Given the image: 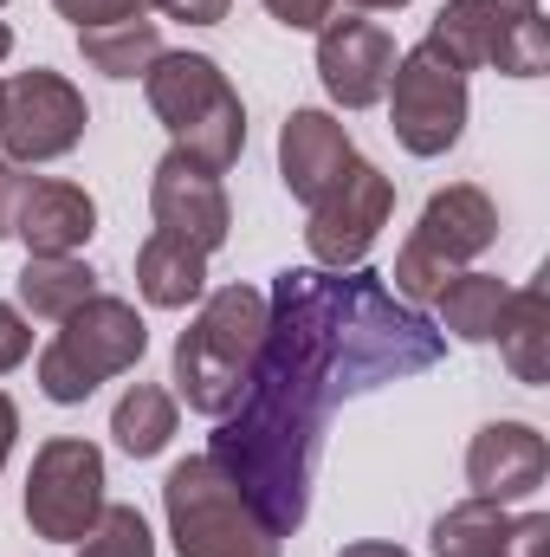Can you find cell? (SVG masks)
<instances>
[{
  "label": "cell",
  "mask_w": 550,
  "mask_h": 557,
  "mask_svg": "<svg viewBox=\"0 0 550 557\" xmlns=\"http://www.w3.org/2000/svg\"><path fill=\"white\" fill-rule=\"evenodd\" d=\"M492 344H499L505 370H512L525 389H545L550 383V292H545V278H532L525 292L505 298Z\"/></svg>",
  "instance_id": "d6986e66"
},
{
  "label": "cell",
  "mask_w": 550,
  "mask_h": 557,
  "mask_svg": "<svg viewBox=\"0 0 550 557\" xmlns=\"http://www.w3.org/2000/svg\"><path fill=\"white\" fill-rule=\"evenodd\" d=\"M98 234V201L78 188V182H33L26 201H20V221H13V240L26 253H78L85 240Z\"/></svg>",
  "instance_id": "e0dca14e"
},
{
  "label": "cell",
  "mask_w": 550,
  "mask_h": 557,
  "mask_svg": "<svg viewBox=\"0 0 550 557\" xmlns=\"http://www.w3.org/2000/svg\"><path fill=\"white\" fill-rule=\"evenodd\" d=\"M26 357H33V324H26V311H20V305H7V298H0V376H7V370H20Z\"/></svg>",
  "instance_id": "484cf974"
},
{
  "label": "cell",
  "mask_w": 550,
  "mask_h": 557,
  "mask_svg": "<svg viewBox=\"0 0 550 557\" xmlns=\"http://www.w3.org/2000/svg\"><path fill=\"white\" fill-rule=\"evenodd\" d=\"M512 285L499 273H453L434 292V318H440V337H460V344H492L499 331V311H505Z\"/></svg>",
  "instance_id": "44dd1931"
},
{
  "label": "cell",
  "mask_w": 550,
  "mask_h": 557,
  "mask_svg": "<svg viewBox=\"0 0 550 557\" xmlns=\"http://www.w3.org/2000/svg\"><path fill=\"white\" fill-rule=\"evenodd\" d=\"M137 292H142V305H155V311H188V305H201V292H208V253H201L195 240L155 227L137 247Z\"/></svg>",
  "instance_id": "ac0fdd59"
},
{
  "label": "cell",
  "mask_w": 550,
  "mask_h": 557,
  "mask_svg": "<svg viewBox=\"0 0 550 557\" xmlns=\"http://www.w3.org/2000/svg\"><path fill=\"white\" fill-rule=\"evenodd\" d=\"M13 434H20V409H13V396L0 389V473H7V454H13Z\"/></svg>",
  "instance_id": "f546056e"
},
{
  "label": "cell",
  "mask_w": 550,
  "mask_h": 557,
  "mask_svg": "<svg viewBox=\"0 0 550 557\" xmlns=\"http://www.w3.org/2000/svg\"><path fill=\"white\" fill-rule=\"evenodd\" d=\"M266 344V292L260 285H221L201 292V311L175 337V396L195 416L221 421L253 383Z\"/></svg>",
  "instance_id": "7a4b0ae2"
},
{
  "label": "cell",
  "mask_w": 550,
  "mask_h": 557,
  "mask_svg": "<svg viewBox=\"0 0 550 557\" xmlns=\"http://www.w3.org/2000/svg\"><path fill=\"white\" fill-rule=\"evenodd\" d=\"M427 39L460 72H505V78L550 72V26L538 0H447Z\"/></svg>",
  "instance_id": "52a82bcc"
},
{
  "label": "cell",
  "mask_w": 550,
  "mask_h": 557,
  "mask_svg": "<svg viewBox=\"0 0 550 557\" xmlns=\"http://www.w3.org/2000/svg\"><path fill=\"white\" fill-rule=\"evenodd\" d=\"M13 292H20V311H26V318L65 324L85 298H98V273H91L78 253H26Z\"/></svg>",
  "instance_id": "ffe728a7"
},
{
  "label": "cell",
  "mask_w": 550,
  "mask_h": 557,
  "mask_svg": "<svg viewBox=\"0 0 550 557\" xmlns=\"http://www.w3.org/2000/svg\"><path fill=\"white\" fill-rule=\"evenodd\" d=\"M7 52H13V26L0 20V59H7Z\"/></svg>",
  "instance_id": "d6a6232c"
},
{
  "label": "cell",
  "mask_w": 550,
  "mask_h": 557,
  "mask_svg": "<svg viewBox=\"0 0 550 557\" xmlns=\"http://www.w3.org/2000/svg\"><path fill=\"white\" fill-rule=\"evenodd\" d=\"M550 480V441L532 421H486L466 447V486L473 499H499L518 506L532 493H545Z\"/></svg>",
  "instance_id": "5bb4252c"
},
{
  "label": "cell",
  "mask_w": 550,
  "mask_h": 557,
  "mask_svg": "<svg viewBox=\"0 0 550 557\" xmlns=\"http://www.w3.org/2000/svg\"><path fill=\"white\" fill-rule=\"evenodd\" d=\"M149 111L162 117L168 149L188 156L208 175H227L247 149V104L234 91V78L208 59V52H162L142 72Z\"/></svg>",
  "instance_id": "3957f363"
},
{
  "label": "cell",
  "mask_w": 550,
  "mask_h": 557,
  "mask_svg": "<svg viewBox=\"0 0 550 557\" xmlns=\"http://www.w3.org/2000/svg\"><path fill=\"white\" fill-rule=\"evenodd\" d=\"M492 240H499V208H492V195L479 182L434 188L427 208H421V221H414V234L396 253V273H389L396 278V298L414 305V311L434 305V292L453 273H466Z\"/></svg>",
  "instance_id": "8992f818"
},
{
  "label": "cell",
  "mask_w": 550,
  "mask_h": 557,
  "mask_svg": "<svg viewBox=\"0 0 550 557\" xmlns=\"http://www.w3.org/2000/svg\"><path fill=\"white\" fill-rule=\"evenodd\" d=\"M85 124H91V111H85V91L65 78V72H46V65H33V72H13L7 85H0V149H7V162H59V156H72L78 143H85Z\"/></svg>",
  "instance_id": "8fae6325"
},
{
  "label": "cell",
  "mask_w": 550,
  "mask_h": 557,
  "mask_svg": "<svg viewBox=\"0 0 550 557\" xmlns=\"http://www.w3.org/2000/svg\"><path fill=\"white\" fill-rule=\"evenodd\" d=\"M0 7H7V0H0Z\"/></svg>",
  "instance_id": "836d02e7"
},
{
  "label": "cell",
  "mask_w": 550,
  "mask_h": 557,
  "mask_svg": "<svg viewBox=\"0 0 550 557\" xmlns=\"http://www.w3.org/2000/svg\"><path fill=\"white\" fill-rule=\"evenodd\" d=\"M440 357V324L402 305L370 267H285L266 292L253 383L221 416L208 460L240 486L273 539H291L311 512V473L330 416L383 383L434 370Z\"/></svg>",
  "instance_id": "6da1fadb"
},
{
  "label": "cell",
  "mask_w": 550,
  "mask_h": 557,
  "mask_svg": "<svg viewBox=\"0 0 550 557\" xmlns=\"http://www.w3.org/2000/svg\"><path fill=\"white\" fill-rule=\"evenodd\" d=\"M357 13H396V7H409V0H350Z\"/></svg>",
  "instance_id": "1f68e13d"
},
{
  "label": "cell",
  "mask_w": 550,
  "mask_h": 557,
  "mask_svg": "<svg viewBox=\"0 0 550 557\" xmlns=\"http://www.w3.org/2000/svg\"><path fill=\"white\" fill-rule=\"evenodd\" d=\"M434 557H550V519L525 512L512 519V506L499 499H460L434 519Z\"/></svg>",
  "instance_id": "9a60e30c"
},
{
  "label": "cell",
  "mask_w": 550,
  "mask_h": 557,
  "mask_svg": "<svg viewBox=\"0 0 550 557\" xmlns=\"http://www.w3.org/2000/svg\"><path fill=\"white\" fill-rule=\"evenodd\" d=\"M78 52L91 72L104 78H142L162 59V26L155 20H117V26H91L78 33Z\"/></svg>",
  "instance_id": "603a6c76"
},
{
  "label": "cell",
  "mask_w": 550,
  "mask_h": 557,
  "mask_svg": "<svg viewBox=\"0 0 550 557\" xmlns=\"http://www.w3.org/2000/svg\"><path fill=\"white\" fill-rule=\"evenodd\" d=\"M149 214H155L162 234H182V240H195L201 253L227 247V234H234L227 182L208 175V169H195V162L175 156V149H168V156L155 162V175H149Z\"/></svg>",
  "instance_id": "4fadbf2b"
},
{
  "label": "cell",
  "mask_w": 550,
  "mask_h": 557,
  "mask_svg": "<svg viewBox=\"0 0 550 557\" xmlns=\"http://www.w3.org/2000/svg\"><path fill=\"white\" fill-rule=\"evenodd\" d=\"M266 13H273L285 33H317L337 13V0H266Z\"/></svg>",
  "instance_id": "4316f807"
},
{
  "label": "cell",
  "mask_w": 550,
  "mask_h": 557,
  "mask_svg": "<svg viewBox=\"0 0 550 557\" xmlns=\"http://www.w3.org/2000/svg\"><path fill=\"white\" fill-rule=\"evenodd\" d=\"M337 557H409L402 545H389V539H357V545H343Z\"/></svg>",
  "instance_id": "4dcf8cb0"
},
{
  "label": "cell",
  "mask_w": 550,
  "mask_h": 557,
  "mask_svg": "<svg viewBox=\"0 0 550 557\" xmlns=\"http://www.w3.org/2000/svg\"><path fill=\"white\" fill-rule=\"evenodd\" d=\"M162 519H168L175 557H278V545H285L260 525V512L240 499V486L208 454H188L168 467Z\"/></svg>",
  "instance_id": "5b68a950"
},
{
  "label": "cell",
  "mask_w": 550,
  "mask_h": 557,
  "mask_svg": "<svg viewBox=\"0 0 550 557\" xmlns=\"http://www.w3.org/2000/svg\"><path fill=\"white\" fill-rule=\"evenodd\" d=\"M175 421H182V403H175L168 389H155V383H137V389L117 396L111 434H117V447H124L130 460H155V454L175 441Z\"/></svg>",
  "instance_id": "7402d4cb"
},
{
  "label": "cell",
  "mask_w": 550,
  "mask_h": 557,
  "mask_svg": "<svg viewBox=\"0 0 550 557\" xmlns=\"http://www.w3.org/2000/svg\"><path fill=\"white\" fill-rule=\"evenodd\" d=\"M26 188H33V175H26L20 162H7V156H0V240H13V221H20Z\"/></svg>",
  "instance_id": "83f0119b"
},
{
  "label": "cell",
  "mask_w": 550,
  "mask_h": 557,
  "mask_svg": "<svg viewBox=\"0 0 550 557\" xmlns=\"http://www.w3.org/2000/svg\"><path fill=\"white\" fill-rule=\"evenodd\" d=\"M26 525L33 539H52V545H78L98 519H104V447L98 441H78V434H52L33 467H26Z\"/></svg>",
  "instance_id": "ba28073f"
},
{
  "label": "cell",
  "mask_w": 550,
  "mask_h": 557,
  "mask_svg": "<svg viewBox=\"0 0 550 557\" xmlns=\"http://www.w3.org/2000/svg\"><path fill=\"white\" fill-rule=\"evenodd\" d=\"M142 350H149V324H142V311L130 298H85L65 324H59V337L39 350V396L46 403H59V409H78V403H91L111 376H124V370H137Z\"/></svg>",
  "instance_id": "277c9868"
},
{
  "label": "cell",
  "mask_w": 550,
  "mask_h": 557,
  "mask_svg": "<svg viewBox=\"0 0 550 557\" xmlns=\"http://www.w3.org/2000/svg\"><path fill=\"white\" fill-rule=\"evenodd\" d=\"M350 162H357V143H350V131H343L330 111H291V117L278 124V182H285V195H298L304 208H311Z\"/></svg>",
  "instance_id": "2e32d148"
},
{
  "label": "cell",
  "mask_w": 550,
  "mask_h": 557,
  "mask_svg": "<svg viewBox=\"0 0 550 557\" xmlns=\"http://www.w3.org/2000/svg\"><path fill=\"white\" fill-rule=\"evenodd\" d=\"M227 7H234V0H162V13L182 20V26H221Z\"/></svg>",
  "instance_id": "f1b7e54d"
},
{
  "label": "cell",
  "mask_w": 550,
  "mask_h": 557,
  "mask_svg": "<svg viewBox=\"0 0 550 557\" xmlns=\"http://www.w3.org/2000/svg\"><path fill=\"white\" fill-rule=\"evenodd\" d=\"M389 131L396 143L421 156V162H434V156H447L460 131H466V72L434 46V39H421L409 46L402 59H396V78H389Z\"/></svg>",
  "instance_id": "9c48e42d"
},
{
  "label": "cell",
  "mask_w": 550,
  "mask_h": 557,
  "mask_svg": "<svg viewBox=\"0 0 550 557\" xmlns=\"http://www.w3.org/2000/svg\"><path fill=\"white\" fill-rule=\"evenodd\" d=\"M78 557H155L149 519L137 506H104V519L78 539Z\"/></svg>",
  "instance_id": "cb8c5ba5"
},
{
  "label": "cell",
  "mask_w": 550,
  "mask_h": 557,
  "mask_svg": "<svg viewBox=\"0 0 550 557\" xmlns=\"http://www.w3.org/2000/svg\"><path fill=\"white\" fill-rule=\"evenodd\" d=\"M52 7H59V20L91 33V26H117V20H149V7H162V0H52Z\"/></svg>",
  "instance_id": "d4e9b609"
},
{
  "label": "cell",
  "mask_w": 550,
  "mask_h": 557,
  "mask_svg": "<svg viewBox=\"0 0 550 557\" xmlns=\"http://www.w3.org/2000/svg\"><path fill=\"white\" fill-rule=\"evenodd\" d=\"M396 214V182L376 169V162H350L317 201H311V221H304V253L311 267H330V273H350L370 260V247L383 240Z\"/></svg>",
  "instance_id": "30bf717a"
},
{
  "label": "cell",
  "mask_w": 550,
  "mask_h": 557,
  "mask_svg": "<svg viewBox=\"0 0 550 557\" xmlns=\"http://www.w3.org/2000/svg\"><path fill=\"white\" fill-rule=\"evenodd\" d=\"M396 39H389V26H376V20H363V13H330L324 26H317V78H324V91H330V104L337 111H370V104H383V91H389V78H396Z\"/></svg>",
  "instance_id": "7c38bea8"
}]
</instances>
